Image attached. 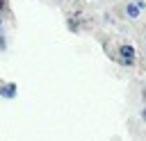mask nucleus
I'll return each mask as SVG.
<instances>
[{"mask_svg":"<svg viewBox=\"0 0 146 141\" xmlns=\"http://www.w3.org/2000/svg\"><path fill=\"white\" fill-rule=\"evenodd\" d=\"M128 16H130V18H137V16H139V7H137V5H128Z\"/></svg>","mask_w":146,"mask_h":141,"instance_id":"3","label":"nucleus"},{"mask_svg":"<svg viewBox=\"0 0 146 141\" xmlns=\"http://www.w3.org/2000/svg\"><path fill=\"white\" fill-rule=\"evenodd\" d=\"M5 5H7V0H0V11L5 9Z\"/></svg>","mask_w":146,"mask_h":141,"instance_id":"4","label":"nucleus"},{"mask_svg":"<svg viewBox=\"0 0 146 141\" xmlns=\"http://www.w3.org/2000/svg\"><path fill=\"white\" fill-rule=\"evenodd\" d=\"M0 96L2 98H14L16 96V84H2L0 86Z\"/></svg>","mask_w":146,"mask_h":141,"instance_id":"2","label":"nucleus"},{"mask_svg":"<svg viewBox=\"0 0 146 141\" xmlns=\"http://www.w3.org/2000/svg\"><path fill=\"white\" fill-rule=\"evenodd\" d=\"M119 52H121V57H123L125 64H132V59H135V48L132 45H121Z\"/></svg>","mask_w":146,"mask_h":141,"instance_id":"1","label":"nucleus"},{"mask_svg":"<svg viewBox=\"0 0 146 141\" xmlns=\"http://www.w3.org/2000/svg\"><path fill=\"white\" fill-rule=\"evenodd\" d=\"M141 118H144V123H146V109H141Z\"/></svg>","mask_w":146,"mask_h":141,"instance_id":"5","label":"nucleus"}]
</instances>
